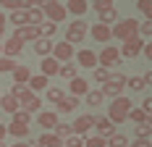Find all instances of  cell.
<instances>
[{
  "instance_id": "obj_36",
  "label": "cell",
  "mask_w": 152,
  "mask_h": 147,
  "mask_svg": "<svg viewBox=\"0 0 152 147\" xmlns=\"http://www.w3.org/2000/svg\"><path fill=\"white\" fill-rule=\"evenodd\" d=\"M16 66H18V63H16L13 58H3V55H0V74H13Z\"/></svg>"
},
{
  "instance_id": "obj_28",
  "label": "cell",
  "mask_w": 152,
  "mask_h": 147,
  "mask_svg": "<svg viewBox=\"0 0 152 147\" xmlns=\"http://www.w3.org/2000/svg\"><path fill=\"white\" fill-rule=\"evenodd\" d=\"M66 97V92H63L61 87H47V103H53V105H58Z\"/></svg>"
},
{
  "instance_id": "obj_40",
  "label": "cell",
  "mask_w": 152,
  "mask_h": 147,
  "mask_svg": "<svg viewBox=\"0 0 152 147\" xmlns=\"http://www.w3.org/2000/svg\"><path fill=\"white\" fill-rule=\"evenodd\" d=\"M63 147H84V137L71 134V137H66V139H63Z\"/></svg>"
},
{
  "instance_id": "obj_3",
  "label": "cell",
  "mask_w": 152,
  "mask_h": 147,
  "mask_svg": "<svg viewBox=\"0 0 152 147\" xmlns=\"http://www.w3.org/2000/svg\"><path fill=\"white\" fill-rule=\"evenodd\" d=\"M42 13H45V21L55 24V26H58V21H63L68 16L63 3H58V0H42Z\"/></svg>"
},
{
  "instance_id": "obj_19",
  "label": "cell",
  "mask_w": 152,
  "mask_h": 147,
  "mask_svg": "<svg viewBox=\"0 0 152 147\" xmlns=\"http://www.w3.org/2000/svg\"><path fill=\"white\" fill-rule=\"evenodd\" d=\"M37 147H63V139H58L53 132H42L37 139Z\"/></svg>"
},
{
  "instance_id": "obj_41",
  "label": "cell",
  "mask_w": 152,
  "mask_h": 147,
  "mask_svg": "<svg viewBox=\"0 0 152 147\" xmlns=\"http://www.w3.org/2000/svg\"><path fill=\"white\" fill-rule=\"evenodd\" d=\"M92 8H94L97 13H105V11H110V8H115V5H113V0H94Z\"/></svg>"
},
{
  "instance_id": "obj_6",
  "label": "cell",
  "mask_w": 152,
  "mask_h": 147,
  "mask_svg": "<svg viewBox=\"0 0 152 147\" xmlns=\"http://www.w3.org/2000/svg\"><path fill=\"white\" fill-rule=\"evenodd\" d=\"M42 34H39V26H29V24H24V26H18V29L13 32V40H18V42H37Z\"/></svg>"
},
{
  "instance_id": "obj_32",
  "label": "cell",
  "mask_w": 152,
  "mask_h": 147,
  "mask_svg": "<svg viewBox=\"0 0 152 147\" xmlns=\"http://www.w3.org/2000/svg\"><path fill=\"white\" fill-rule=\"evenodd\" d=\"M115 21H118V13H115V8H110V11H105V13H100V21H97V24L110 26V24H115Z\"/></svg>"
},
{
  "instance_id": "obj_42",
  "label": "cell",
  "mask_w": 152,
  "mask_h": 147,
  "mask_svg": "<svg viewBox=\"0 0 152 147\" xmlns=\"http://www.w3.org/2000/svg\"><path fill=\"white\" fill-rule=\"evenodd\" d=\"M11 24H13L16 29L24 26V24H26V13H24V11H13V13H11Z\"/></svg>"
},
{
  "instance_id": "obj_11",
  "label": "cell",
  "mask_w": 152,
  "mask_h": 147,
  "mask_svg": "<svg viewBox=\"0 0 152 147\" xmlns=\"http://www.w3.org/2000/svg\"><path fill=\"white\" fill-rule=\"evenodd\" d=\"M76 63L79 66H84V68H97V53H92V50H76Z\"/></svg>"
},
{
  "instance_id": "obj_2",
  "label": "cell",
  "mask_w": 152,
  "mask_h": 147,
  "mask_svg": "<svg viewBox=\"0 0 152 147\" xmlns=\"http://www.w3.org/2000/svg\"><path fill=\"white\" fill-rule=\"evenodd\" d=\"M137 29H139V21L137 18H118L113 26H110V37H115V40H131V37H137Z\"/></svg>"
},
{
  "instance_id": "obj_10",
  "label": "cell",
  "mask_w": 152,
  "mask_h": 147,
  "mask_svg": "<svg viewBox=\"0 0 152 147\" xmlns=\"http://www.w3.org/2000/svg\"><path fill=\"white\" fill-rule=\"evenodd\" d=\"M94 129H97V137H102V139H110V137L115 134V126H113L105 116H97V118H94Z\"/></svg>"
},
{
  "instance_id": "obj_49",
  "label": "cell",
  "mask_w": 152,
  "mask_h": 147,
  "mask_svg": "<svg viewBox=\"0 0 152 147\" xmlns=\"http://www.w3.org/2000/svg\"><path fill=\"white\" fill-rule=\"evenodd\" d=\"M131 147H152V142H150V139H134Z\"/></svg>"
},
{
  "instance_id": "obj_7",
  "label": "cell",
  "mask_w": 152,
  "mask_h": 147,
  "mask_svg": "<svg viewBox=\"0 0 152 147\" xmlns=\"http://www.w3.org/2000/svg\"><path fill=\"white\" fill-rule=\"evenodd\" d=\"M50 55L58 60V63H68V60L76 55V50H74V45H68V42H55Z\"/></svg>"
},
{
  "instance_id": "obj_27",
  "label": "cell",
  "mask_w": 152,
  "mask_h": 147,
  "mask_svg": "<svg viewBox=\"0 0 152 147\" xmlns=\"http://www.w3.org/2000/svg\"><path fill=\"white\" fill-rule=\"evenodd\" d=\"M100 92H102V97H110V100H115V97H121L123 87H115V84H107V82H105Z\"/></svg>"
},
{
  "instance_id": "obj_51",
  "label": "cell",
  "mask_w": 152,
  "mask_h": 147,
  "mask_svg": "<svg viewBox=\"0 0 152 147\" xmlns=\"http://www.w3.org/2000/svg\"><path fill=\"white\" fill-rule=\"evenodd\" d=\"M5 139V123H0V142Z\"/></svg>"
},
{
  "instance_id": "obj_48",
  "label": "cell",
  "mask_w": 152,
  "mask_h": 147,
  "mask_svg": "<svg viewBox=\"0 0 152 147\" xmlns=\"http://www.w3.org/2000/svg\"><path fill=\"white\" fill-rule=\"evenodd\" d=\"M142 53H144V58H147V60H152V42L142 45Z\"/></svg>"
},
{
  "instance_id": "obj_12",
  "label": "cell",
  "mask_w": 152,
  "mask_h": 147,
  "mask_svg": "<svg viewBox=\"0 0 152 147\" xmlns=\"http://www.w3.org/2000/svg\"><path fill=\"white\" fill-rule=\"evenodd\" d=\"M87 34H92L94 42H110V40H113V37H110V26H105V24H92Z\"/></svg>"
},
{
  "instance_id": "obj_25",
  "label": "cell",
  "mask_w": 152,
  "mask_h": 147,
  "mask_svg": "<svg viewBox=\"0 0 152 147\" xmlns=\"http://www.w3.org/2000/svg\"><path fill=\"white\" fill-rule=\"evenodd\" d=\"M0 108H3L5 113H11V116H13L16 110H18V103H16L11 95H0Z\"/></svg>"
},
{
  "instance_id": "obj_15",
  "label": "cell",
  "mask_w": 152,
  "mask_h": 147,
  "mask_svg": "<svg viewBox=\"0 0 152 147\" xmlns=\"http://www.w3.org/2000/svg\"><path fill=\"white\" fill-rule=\"evenodd\" d=\"M0 47H3V53H5V58H16V55H21V50H24V45L18 42V40H5V42H0Z\"/></svg>"
},
{
  "instance_id": "obj_23",
  "label": "cell",
  "mask_w": 152,
  "mask_h": 147,
  "mask_svg": "<svg viewBox=\"0 0 152 147\" xmlns=\"http://www.w3.org/2000/svg\"><path fill=\"white\" fill-rule=\"evenodd\" d=\"M76 108H79V97H71V95H66L61 103H58V110L61 113H74Z\"/></svg>"
},
{
  "instance_id": "obj_9",
  "label": "cell",
  "mask_w": 152,
  "mask_h": 147,
  "mask_svg": "<svg viewBox=\"0 0 152 147\" xmlns=\"http://www.w3.org/2000/svg\"><path fill=\"white\" fill-rule=\"evenodd\" d=\"M94 113H87V116H79L74 121V123H71V134H79V137H84V134L89 132L92 126H94Z\"/></svg>"
},
{
  "instance_id": "obj_55",
  "label": "cell",
  "mask_w": 152,
  "mask_h": 147,
  "mask_svg": "<svg viewBox=\"0 0 152 147\" xmlns=\"http://www.w3.org/2000/svg\"><path fill=\"white\" fill-rule=\"evenodd\" d=\"M0 95H3V92H0Z\"/></svg>"
},
{
  "instance_id": "obj_39",
  "label": "cell",
  "mask_w": 152,
  "mask_h": 147,
  "mask_svg": "<svg viewBox=\"0 0 152 147\" xmlns=\"http://www.w3.org/2000/svg\"><path fill=\"white\" fill-rule=\"evenodd\" d=\"M39 108H42V100H39V97L34 95V97H31V100H29V103H26V105H24L21 110H26V113H29V116H31V113H37Z\"/></svg>"
},
{
  "instance_id": "obj_21",
  "label": "cell",
  "mask_w": 152,
  "mask_h": 147,
  "mask_svg": "<svg viewBox=\"0 0 152 147\" xmlns=\"http://www.w3.org/2000/svg\"><path fill=\"white\" fill-rule=\"evenodd\" d=\"M26 89H29L31 95H37V92H42V89H47V79L42 76V74H37V76H31L29 82H26Z\"/></svg>"
},
{
  "instance_id": "obj_17",
  "label": "cell",
  "mask_w": 152,
  "mask_h": 147,
  "mask_svg": "<svg viewBox=\"0 0 152 147\" xmlns=\"http://www.w3.org/2000/svg\"><path fill=\"white\" fill-rule=\"evenodd\" d=\"M68 89H71V97H79V95H87V92H89V82H87V79H81V76H76V79H71Z\"/></svg>"
},
{
  "instance_id": "obj_54",
  "label": "cell",
  "mask_w": 152,
  "mask_h": 147,
  "mask_svg": "<svg viewBox=\"0 0 152 147\" xmlns=\"http://www.w3.org/2000/svg\"><path fill=\"white\" fill-rule=\"evenodd\" d=\"M0 55H3V47H0Z\"/></svg>"
},
{
  "instance_id": "obj_31",
  "label": "cell",
  "mask_w": 152,
  "mask_h": 147,
  "mask_svg": "<svg viewBox=\"0 0 152 147\" xmlns=\"http://www.w3.org/2000/svg\"><path fill=\"white\" fill-rule=\"evenodd\" d=\"M134 134H137V139H150L152 137V123H137Z\"/></svg>"
},
{
  "instance_id": "obj_14",
  "label": "cell",
  "mask_w": 152,
  "mask_h": 147,
  "mask_svg": "<svg viewBox=\"0 0 152 147\" xmlns=\"http://www.w3.org/2000/svg\"><path fill=\"white\" fill-rule=\"evenodd\" d=\"M58 68H61V63H58V60L53 58V55L42 58V63H39V71H42V76H45V79L55 76V74H58Z\"/></svg>"
},
{
  "instance_id": "obj_53",
  "label": "cell",
  "mask_w": 152,
  "mask_h": 147,
  "mask_svg": "<svg viewBox=\"0 0 152 147\" xmlns=\"http://www.w3.org/2000/svg\"><path fill=\"white\" fill-rule=\"evenodd\" d=\"M0 147H8V145H5V142H0Z\"/></svg>"
},
{
  "instance_id": "obj_29",
  "label": "cell",
  "mask_w": 152,
  "mask_h": 147,
  "mask_svg": "<svg viewBox=\"0 0 152 147\" xmlns=\"http://www.w3.org/2000/svg\"><path fill=\"white\" fill-rule=\"evenodd\" d=\"M84 97H87V105H94V108L105 103V97H102V92H100V89H89Z\"/></svg>"
},
{
  "instance_id": "obj_8",
  "label": "cell",
  "mask_w": 152,
  "mask_h": 147,
  "mask_svg": "<svg viewBox=\"0 0 152 147\" xmlns=\"http://www.w3.org/2000/svg\"><path fill=\"white\" fill-rule=\"evenodd\" d=\"M142 40H139V37H131V40H126V42L121 45V47H118V55H121V58H137L139 53H142Z\"/></svg>"
},
{
  "instance_id": "obj_16",
  "label": "cell",
  "mask_w": 152,
  "mask_h": 147,
  "mask_svg": "<svg viewBox=\"0 0 152 147\" xmlns=\"http://www.w3.org/2000/svg\"><path fill=\"white\" fill-rule=\"evenodd\" d=\"M37 123L45 126V132H53L55 123H58V113H53V110H42V113L37 116Z\"/></svg>"
},
{
  "instance_id": "obj_30",
  "label": "cell",
  "mask_w": 152,
  "mask_h": 147,
  "mask_svg": "<svg viewBox=\"0 0 152 147\" xmlns=\"http://www.w3.org/2000/svg\"><path fill=\"white\" fill-rule=\"evenodd\" d=\"M63 79H76V63H61V68H58Z\"/></svg>"
},
{
  "instance_id": "obj_43",
  "label": "cell",
  "mask_w": 152,
  "mask_h": 147,
  "mask_svg": "<svg viewBox=\"0 0 152 147\" xmlns=\"http://www.w3.org/2000/svg\"><path fill=\"white\" fill-rule=\"evenodd\" d=\"M55 29H58V26H55V24H50V21H45V24H42V26H39V34H42V37H45V40H50V37H53V34H55Z\"/></svg>"
},
{
  "instance_id": "obj_20",
  "label": "cell",
  "mask_w": 152,
  "mask_h": 147,
  "mask_svg": "<svg viewBox=\"0 0 152 147\" xmlns=\"http://www.w3.org/2000/svg\"><path fill=\"white\" fill-rule=\"evenodd\" d=\"M29 79H31L29 66H21V63H18V66L13 68V84H24V87H26V82H29Z\"/></svg>"
},
{
  "instance_id": "obj_52",
  "label": "cell",
  "mask_w": 152,
  "mask_h": 147,
  "mask_svg": "<svg viewBox=\"0 0 152 147\" xmlns=\"http://www.w3.org/2000/svg\"><path fill=\"white\" fill-rule=\"evenodd\" d=\"M8 147H26L24 142H16V145H8Z\"/></svg>"
},
{
  "instance_id": "obj_18",
  "label": "cell",
  "mask_w": 152,
  "mask_h": 147,
  "mask_svg": "<svg viewBox=\"0 0 152 147\" xmlns=\"http://www.w3.org/2000/svg\"><path fill=\"white\" fill-rule=\"evenodd\" d=\"M63 8H66V13L84 16V13H87V8H89V3H87V0H68V3H66Z\"/></svg>"
},
{
  "instance_id": "obj_46",
  "label": "cell",
  "mask_w": 152,
  "mask_h": 147,
  "mask_svg": "<svg viewBox=\"0 0 152 147\" xmlns=\"http://www.w3.org/2000/svg\"><path fill=\"white\" fill-rule=\"evenodd\" d=\"M84 147H107V142L102 137H89V139H84Z\"/></svg>"
},
{
  "instance_id": "obj_37",
  "label": "cell",
  "mask_w": 152,
  "mask_h": 147,
  "mask_svg": "<svg viewBox=\"0 0 152 147\" xmlns=\"http://www.w3.org/2000/svg\"><path fill=\"white\" fill-rule=\"evenodd\" d=\"M13 123H21V126H29V123H31V116L26 113V110H21V108H18V110L13 113Z\"/></svg>"
},
{
  "instance_id": "obj_47",
  "label": "cell",
  "mask_w": 152,
  "mask_h": 147,
  "mask_svg": "<svg viewBox=\"0 0 152 147\" xmlns=\"http://www.w3.org/2000/svg\"><path fill=\"white\" fill-rule=\"evenodd\" d=\"M142 110H144L147 116H152V97H144V103H142Z\"/></svg>"
},
{
  "instance_id": "obj_38",
  "label": "cell",
  "mask_w": 152,
  "mask_h": 147,
  "mask_svg": "<svg viewBox=\"0 0 152 147\" xmlns=\"http://www.w3.org/2000/svg\"><path fill=\"white\" fill-rule=\"evenodd\" d=\"M107 84H115V87H126V76L121 71H113L107 74Z\"/></svg>"
},
{
  "instance_id": "obj_4",
  "label": "cell",
  "mask_w": 152,
  "mask_h": 147,
  "mask_svg": "<svg viewBox=\"0 0 152 147\" xmlns=\"http://www.w3.org/2000/svg\"><path fill=\"white\" fill-rule=\"evenodd\" d=\"M118 60H121V55H118V47H115V45H105V47L97 53V66L105 68V71H110V66H115Z\"/></svg>"
},
{
  "instance_id": "obj_5",
  "label": "cell",
  "mask_w": 152,
  "mask_h": 147,
  "mask_svg": "<svg viewBox=\"0 0 152 147\" xmlns=\"http://www.w3.org/2000/svg\"><path fill=\"white\" fill-rule=\"evenodd\" d=\"M87 32H89V24H87V21H71V24H68V32H66V42L68 45L84 42Z\"/></svg>"
},
{
  "instance_id": "obj_33",
  "label": "cell",
  "mask_w": 152,
  "mask_h": 147,
  "mask_svg": "<svg viewBox=\"0 0 152 147\" xmlns=\"http://www.w3.org/2000/svg\"><path fill=\"white\" fill-rule=\"evenodd\" d=\"M53 134L58 137V139H66V137H71V123H55V129H53Z\"/></svg>"
},
{
  "instance_id": "obj_26",
  "label": "cell",
  "mask_w": 152,
  "mask_h": 147,
  "mask_svg": "<svg viewBox=\"0 0 152 147\" xmlns=\"http://www.w3.org/2000/svg\"><path fill=\"white\" fill-rule=\"evenodd\" d=\"M129 118L137 121V123H152V116H147L142 108H131V110H129Z\"/></svg>"
},
{
  "instance_id": "obj_34",
  "label": "cell",
  "mask_w": 152,
  "mask_h": 147,
  "mask_svg": "<svg viewBox=\"0 0 152 147\" xmlns=\"http://www.w3.org/2000/svg\"><path fill=\"white\" fill-rule=\"evenodd\" d=\"M107 147H129V137H123V134H113L110 139H105Z\"/></svg>"
},
{
  "instance_id": "obj_35",
  "label": "cell",
  "mask_w": 152,
  "mask_h": 147,
  "mask_svg": "<svg viewBox=\"0 0 152 147\" xmlns=\"http://www.w3.org/2000/svg\"><path fill=\"white\" fill-rule=\"evenodd\" d=\"M126 87H131V92H142L147 84H144L142 76H131V79H126Z\"/></svg>"
},
{
  "instance_id": "obj_45",
  "label": "cell",
  "mask_w": 152,
  "mask_h": 147,
  "mask_svg": "<svg viewBox=\"0 0 152 147\" xmlns=\"http://www.w3.org/2000/svg\"><path fill=\"white\" fill-rule=\"evenodd\" d=\"M139 11L147 16V21H152V0H139Z\"/></svg>"
},
{
  "instance_id": "obj_24",
  "label": "cell",
  "mask_w": 152,
  "mask_h": 147,
  "mask_svg": "<svg viewBox=\"0 0 152 147\" xmlns=\"http://www.w3.org/2000/svg\"><path fill=\"white\" fill-rule=\"evenodd\" d=\"M5 134H13V137H18V139H24V137H29V126H21V123H8L5 126Z\"/></svg>"
},
{
  "instance_id": "obj_22",
  "label": "cell",
  "mask_w": 152,
  "mask_h": 147,
  "mask_svg": "<svg viewBox=\"0 0 152 147\" xmlns=\"http://www.w3.org/2000/svg\"><path fill=\"white\" fill-rule=\"evenodd\" d=\"M53 45H55V42H50V40H45V37H39V40L34 42V53L42 55V58H47V55L53 53Z\"/></svg>"
},
{
  "instance_id": "obj_1",
  "label": "cell",
  "mask_w": 152,
  "mask_h": 147,
  "mask_svg": "<svg viewBox=\"0 0 152 147\" xmlns=\"http://www.w3.org/2000/svg\"><path fill=\"white\" fill-rule=\"evenodd\" d=\"M129 110H131V100L129 97H115V100H110V110H107V121L113 123V126H118L123 121H129Z\"/></svg>"
},
{
  "instance_id": "obj_44",
  "label": "cell",
  "mask_w": 152,
  "mask_h": 147,
  "mask_svg": "<svg viewBox=\"0 0 152 147\" xmlns=\"http://www.w3.org/2000/svg\"><path fill=\"white\" fill-rule=\"evenodd\" d=\"M107 74H110V71H105V68H100V66H97L94 74H92V79H94L97 84H105V82H107Z\"/></svg>"
},
{
  "instance_id": "obj_50",
  "label": "cell",
  "mask_w": 152,
  "mask_h": 147,
  "mask_svg": "<svg viewBox=\"0 0 152 147\" xmlns=\"http://www.w3.org/2000/svg\"><path fill=\"white\" fill-rule=\"evenodd\" d=\"M3 32H5V16L0 13V37H3Z\"/></svg>"
},
{
  "instance_id": "obj_13",
  "label": "cell",
  "mask_w": 152,
  "mask_h": 147,
  "mask_svg": "<svg viewBox=\"0 0 152 147\" xmlns=\"http://www.w3.org/2000/svg\"><path fill=\"white\" fill-rule=\"evenodd\" d=\"M24 13H26V24H29V26H42V24H45V13H42L39 5H31Z\"/></svg>"
}]
</instances>
